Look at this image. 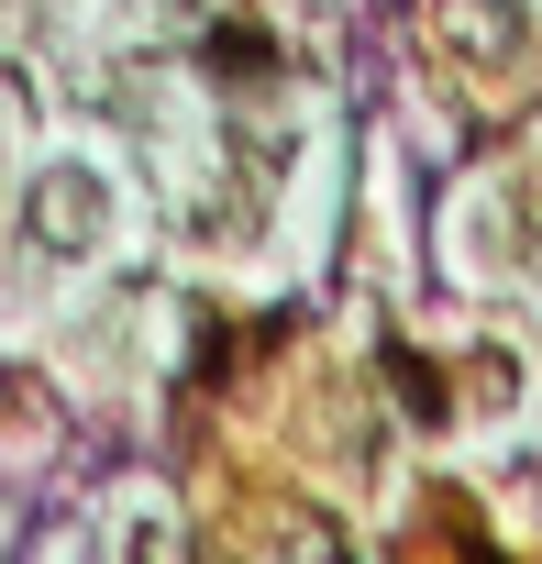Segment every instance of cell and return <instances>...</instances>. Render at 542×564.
I'll return each mask as SVG.
<instances>
[{
  "label": "cell",
  "mask_w": 542,
  "mask_h": 564,
  "mask_svg": "<svg viewBox=\"0 0 542 564\" xmlns=\"http://www.w3.org/2000/svg\"><path fill=\"white\" fill-rule=\"evenodd\" d=\"M23 232H34V254H100V232H111V188L89 177V166H45L34 177V199H23Z\"/></svg>",
  "instance_id": "obj_1"
},
{
  "label": "cell",
  "mask_w": 542,
  "mask_h": 564,
  "mask_svg": "<svg viewBox=\"0 0 542 564\" xmlns=\"http://www.w3.org/2000/svg\"><path fill=\"white\" fill-rule=\"evenodd\" d=\"M432 34L487 78H531V12L520 0H432Z\"/></svg>",
  "instance_id": "obj_2"
},
{
  "label": "cell",
  "mask_w": 542,
  "mask_h": 564,
  "mask_svg": "<svg viewBox=\"0 0 542 564\" xmlns=\"http://www.w3.org/2000/svg\"><path fill=\"white\" fill-rule=\"evenodd\" d=\"M243 564H355V531L311 498H265L243 531Z\"/></svg>",
  "instance_id": "obj_3"
}]
</instances>
